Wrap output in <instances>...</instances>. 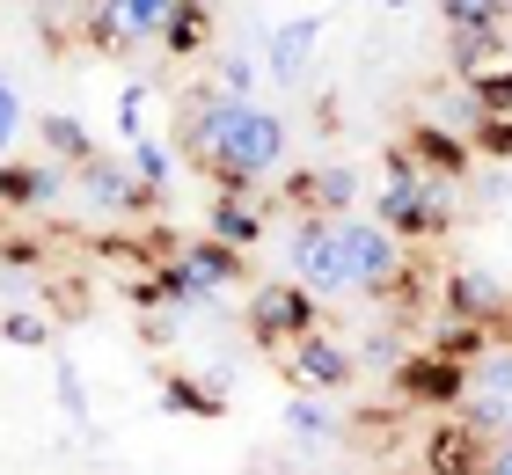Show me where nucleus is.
I'll return each mask as SVG.
<instances>
[{
    "instance_id": "obj_1",
    "label": "nucleus",
    "mask_w": 512,
    "mask_h": 475,
    "mask_svg": "<svg viewBox=\"0 0 512 475\" xmlns=\"http://www.w3.org/2000/svg\"><path fill=\"white\" fill-rule=\"evenodd\" d=\"M183 154L198 161L220 190H256L264 176L286 169V117L264 110L256 95H227V88H198L183 103Z\"/></svg>"
},
{
    "instance_id": "obj_2",
    "label": "nucleus",
    "mask_w": 512,
    "mask_h": 475,
    "mask_svg": "<svg viewBox=\"0 0 512 475\" xmlns=\"http://www.w3.org/2000/svg\"><path fill=\"white\" fill-rule=\"evenodd\" d=\"M249 329H256V344H264V351H286V344L308 337V329H322V300L308 293V285H256Z\"/></svg>"
},
{
    "instance_id": "obj_3",
    "label": "nucleus",
    "mask_w": 512,
    "mask_h": 475,
    "mask_svg": "<svg viewBox=\"0 0 512 475\" xmlns=\"http://www.w3.org/2000/svg\"><path fill=\"white\" fill-rule=\"evenodd\" d=\"M293 271L300 285L322 300V293H352V271H344V234L337 220H322V212H308V220L293 227Z\"/></svg>"
},
{
    "instance_id": "obj_4",
    "label": "nucleus",
    "mask_w": 512,
    "mask_h": 475,
    "mask_svg": "<svg viewBox=\"0 0 512 475\" xmlns=\"http://www.w3.org/2000/svg\"><path fill=\"white\" fill-rule=\"evenodd\" d=\"M344 234V271H352V293H381L403 264V242L381 227V220H337Z\"/></svg>"
},
{
    "instance_id": "obj_5",
    "label": "nucleus",
    "mask_w": 512,
    "mask_h": 475,
    "mask_svg": "<svg viewBox=\"0 0 512 475\" xmlns=\"http://www.w3.org/2000/svg\"><path fill=\"white\" fill-rule=\"evenodd\" d=\"M395 388H403V402H417V410H454V402L469 395V366L447 359V351H410V359L395 366Z\"/></svg>"
},
{
    "instance_id": "obj_6",
    "label": "nucleus",
    "mask_w": 512,
    "mask_h": 475,
    "mask_svg": "<svg viewBox=\"0 0 512 475\" xmlns=\"http://www.w3.org/2000/svg\"><path fill=\"white\" fill-rule=\"evenodd\" d=\"M278 359H286V373H293L308 395H344V388H352V373H359V359H352L337 337H322V329H308V337L286 344Z\"/></svg>"
},
{
    "instance_id": "obj_7",
    "label": "nucleus",
    "mask_w": 512,
    "mask_h": 475,
    "mask_svg": "<svg viewBox=\"0 0 512 475\" xmlns=\"http://www.w3.org/2000/svg\"><path fill=\"white\" fill-rule=\"evenodd\" d=\"M439 22H447L454 59L469 66V59H483V52H498V37H505V0H447Z\"/></svg>"
},
{
    "instance_id": "obj_8",
    "label": "nucleus",
    "mask_w": 512,
    "mask_h": 475,
    "mask_svg": "<svg viewBox=\"0 0 512 475\" xmlns=\"http://www.w3.org/2000/svg\"><path fill=\"white\" fill-rule=\"evenodd\" d=\"M483 454H491V432H476L469 417H439L432 439H425V468L432 475H483Z\"/></svg>"
},
{
    "instance_id": "obj_9",
    "label": "nucleus",
    "mask_w": 512,
    "mask_h": 475,
    "mask_svg": "<svg viewBox=\"0 0 512 475\" xmlns=\"http://www.w3.org/2000/svg\"><path fill=\"white\" fill-rule=\"evenodd\" d=\"M176 264H183V278H191V293H198V300H213V293H235V285H242V249H227L220 234L176 242Z\"/></svg>"
},
{
    "instance_id": "obj_10",
    "label": "nucleus",
    "mask_w": 512,
    "mask_h": 475,
    "mask_svg": "<svg viewBox=\"0 0 512 475\" xmlns=\"http://www.w3.org/2000/svg\"><path fill=\"white\" fill-rule=\"evenodd\" d=\"M264 198H256V190H220L213 198V220H205V234H220L227 249H256L264 242Z\"/></svg>"
},
{
    "instance_id": "obj_11",
    "label": "nucleus",
    "mask_w": 512,
    "mask_h": 475,
    "mask_svg": "<svg viewBox=\"0 0 512 475\" xmlns=\"http://www.w3.org/2000/svg\"><path fill=\"white\" fill-rule=\"evenodd\" d=\"M403 154H410L425 176H439V183H461V169H469V147H461L447 125H432V117L403 132Z\"/></svg>"
},
{
    "instance_id": "obj_12",
    "label": "nucleus",
    "mask_w": 512,
    "mask_h": 475,
    "mask_svg": "<svg viewBox=\"0 0 512 475\" xmlns=\"http://www.w3.org/2000/svg\"><path fill=\"white\" fill-rule=\"evenodd\" d=\"M439 285H447V293H439V315H447V322H498L505 315L498 278H483V271H454Z\"/></svg>"
},
{
    "instance_id": "obj_13",
    "label": "nucleus",
    "mask_w": 512,
    "mask_h": 475,
    "mask_svg": "<svg viewBox=\"0 0 512 475\" xmlns=\"http://www.w3.org/2000/svg\"><path fill=\"white\" fill-rule=\"evenodd\" d=\"M59 190V169L52 161H0V212H30Z\"/></svg>"
},
{
    "instance_id": "obj_14",
    "label": "nucleus",
    "mask_w": 512,
    "mask_h": 475,
    "mask_svg": "<svg viewBox=\"0 0 512 475\" xmlns=\"http://www.w3.org/2000/svg\"><path fill=\"white\" fill-rule=\"evenodd\" d=\"M205 37H213V0H176L169 22H161V52L169 59H198Z\"/></svg>"
},
{
    "instance_id": "obj_15",
    "label": "nucleus",
    "mask_w": 512,
    "mask_h": 475,
    "mask_svg": "<svg viewBox=\"0 0 512 475\" xmlns=\"http://www.w3.org/2000/svg\"><path fill=\"white\" fill-rule=\"evenodd\" d=\"M315 37H322V15H300V22H286V30L271 37V74H278V81H293V74H300V59L315 52Z\"/></svg>"
},
{
    "instance_id": "obj_16",
    "label": "nucleus",
    "mask_w": 512,
    "mask_h": 475,
    "mask_svg": "<svg viewBox=\"0 0 512 475\" xmlns=\"http://www.w3.org/2000/svg\"><path fill=\"white\" fill-rule=\"evenodd\" d=\"M286 424H293L300 439H330V432H337V417L322 410V395H308V388H300V395L286 402Z\"/></svg>"
},
{
    "instance_id": "obj_17",
    "label": "nucleus",
    "mask_w": 512,
    "mask_h": 475,
    "mask_svg": "<svg viewBox=\"0 0 512 475\" xmlns=\"http://www.w3.org/2000/svg\"><path fill=\"white\" fill-rule=\"evenodd\" d=\"M44 147H52V154H66L74 169H81V161H96V147H88V132L74 125V117H44Z\"/></svg>"
},
{
    "instance_id": "obj_18",
    "label": "nucleus",
    "mask_w": 512,
    "mask_h": 475,
    "mask_svg": "<svg viewBox=\"0 0 512 475\" xmlns=\"http://www.w3.org/2000/svg\"><path fill=\"white\" fill-rule=\"evenodd\" d=\"M132 176L147 183V190H169V147L139 132V139H132Z\"/></svg>"
},
{
    "instance_id": "obj_19",
    "label": "nucleus",
    "mask_w": 512,
    "mask_h": 475,
    "mask_svg": "<svg viewBox=\"0 0 512 475\" xmlns=\"http://www.w3.org/2000/svg\"><path fill=\"white\" fill-rule=\"evenodd\" d=\"M169 402H176L183 417H220V395H213V388H198V380H183V373L169 380Z\"/></svg>"
},
{
    "instance_id": "obj_20",
    "label": "nucleus",
    "mask_w": 512,
    "mask_h": 475,
    "mask_svg": "<svg viewBox=\"0 0 512 475\" xmlns=\"http://www.w3.org/2000/svg\"><path fill=\"white\" fill-rule=\"evenodd\" d=\"M469 139H476L483 154H498V161H512V117H483V110H476V132H469Z\"/></svg>"
},
{
    "instance_id": "obj_21",
    "label": "nucleus",
    "mask_w": 512,
    "mask_h": 475,
    "mask_svg": "<svg viewBox=\"0 0 512 475\" xmlns=\"http://www.w3.org/2000/svg\"><path fill=\"white\" fill-rule=\"evenodd\" d=\"M15 132H22V95L0 81V161H8V147H15Z\"/></svg>"
},
{
    "instance_id": "obj_22",
    "label": "nucleus",
    "mask_w": 512,
    "mask_h": 475,
    "mask_svg": "<svg viewBox=\"0 0 512 475\" xmlns=\"http://www.w3.org/2000/svg\"><path fill=\"white\" fill-rule=\"evenodd\" d=\"M139 117H147V95H139V88H125V95H118V132H125V139H139V132H147Z\"/></svg>"
},
{
    "instance_id": "obj_23",
    "label": "nucleus",
    "mask_w": 512,
    "mask_h": 475,
    "mask_svg": "<svg viewBox=\"0 0 512 475\" xmlns=\"http://www.w3.org/2000/svg\"><path fill=\"white\" fill-rule=\"evenodd\" d=\"M0 337H8V344H44L52 329H44L37 315H8V322H0Z\"/></svg>"
},
{
    "instance_id": "obj_24",
    "label": "nucleus",
    "mask_w": 512,
    "mask_h": 475,
    "mask_svg": "<svg viewBox=\"0 0 512 475\" xmlns=\"http://www.w3.org/2000/svg\"><path fill=\"white\" fill-rule=\"evenodd\" d=\"M220 88H227V95H249V88H256V66H249V59H227V66H220Z\"/></svg>"
},
{
    "instance_id": "obj_25",
    "label": "nucleus",
    "mask_w": 512,
    "mask_h": 475,
    "mask_svg": "<svg viewBox=\"0 0 512 475\" xmlns=\"http://www.w3.org/2000/svg\"><path fill=\"white\" fill-rule=\"evenodd\" d=\"M483 475H512V439H498L491 454H483Z\"/></svg>"
},
{
    "instance_id": "obj_26",
    "label": "nucleus",
    "mask_w": 512,
    "mask_h": 475,
    "mask_svg": "<svg viewBox=\"0 0 512 475\" xmlns=\"http://www.w3.org/2000/svg\"><path fill=\"white\" fill-rule=\"evenodd\" d=\"M381 8H410V0H381Z\"/></svg>"
}]
</instances>
